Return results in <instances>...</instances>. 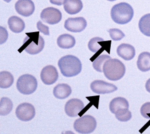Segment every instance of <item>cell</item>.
<instances>
[{"mask_svg": "<svg viewBox=\"0 0 150 134\" xmlns=\"http://www.w3.org/2000/svg\"><path fill=\"white\" fill-rule=\"evenodd\" d=\"M16 115L22 121H29L35 117V108L30 103H23L18 106L16 110Z\"/></svg>", "mask_w": 150, "mask_h": 134, "instance_id": "cell-7", "label": "cell"}, {"mask_svg": "<svg viewBox=\"0 0 150 134\" xmlns=\"http://www.w3.org/2000/svg\"><path fill=\"white\" fill-rule=\"evenodd\" d=\"M40 17L41 20L49 25H55L62 19V14L59 10L54 7H48L42 11Z\"/></svg>", "mask_w": 150, "mask_h": 134, "instance_id": "cell-8", "label": "cell"}, {"mask_svg": "<svg viewBox=\"0 0 150 134\" xmlns=\"http://www.w3.org/2000/svg\"><path fill=\"white\" fill-rule=\"evenodd\" d=\"M84 107V105L82 101L79 99L74 98L67 101L64 107V111L67 116L74 117L78 116Z\"/></svg>", "mask_w": 150, "mask_h": 134, "instance_id": "cell-14", "label": "cell"}, {"mask_svg": "<svg viewBox=\"0 0 150 134\" xmlns=\"http://www.w3.org/2000/svg\"><path fill=\"white\" fill-rule=\"evenodd\" d=\"M134 11L132 6L127 3H120L114 5L111 10L112 20L119 25H125L132 21Z\"/></svg>", "mask_w": 150, "mask_h": 134, "instance_id": "cell-3", "label": "cell"}, {"mask_svg": "<svg viewBox=\"0 0 150 134\" xmlns=\"http://www.w3.org/2000/svg\"><path fill=\"white\" fill-rule=\"evenodd\" d=\"M13 108V103L8 98H1L0 101V114L2 116L8 115L11 112Z\"/></svg>", "mask_w": 150, "mask_h": 134, "instance_id": "cell-24", "label": "cell"}, {"mask_svg": "<svg viewBox=\"0 0 150 134\" xmlns=\"http://www.w3.org/2000/svg\"><path fill=\"white\" fill-rule=\"evenodd\" d=\"M53 94L57 99L64 100L69 97L71 94V89L70 86L66 83L58 84L54 88Z\"/></svg>", "mask_w": 150, "mask_h": 134, "instance_id": "cell-17", "label": "cell"}, {"mask_svg": "<svg viewBox=\"0 0 150 134\" xmlns=\"http://www.w3.org/2000/svg\"><path fill=\"white\" fill-rule=\"evenodd\" d=\"M58 66L61 74L65 77L76 76L82 70L81 62L74 55H66L61 58L58 62Z\"/></svg>", "mask_w": 150, "mask_h": 134, "instance_id": "cell-1", "label": "cell"}, {"mask_svg": "<svg viewBox=\"0 0 150 134\" xmlns=\"http://www.w3.org/2000/svg\"><path fill=\"white\" fill-rule=\"evenodd\" d=\"M40 33V32L38 31L26 34L27 36L25 38L22 47L19 51L25 50L30 55H36L42 51L45 46V40Z\"/></svg>", "mask_w": 150, "mask_h": 134, "instance_id": "cell-2", "label": "cell"}, {"mask_svg": "<svg viewBox=\"0 0 150 134\" xmlns=\"http://www.w3.org/2000/svg\"><path fill=\"white\" fill-rule=\"evenodd\" d=\"M110 42V41L105 42L103 38L96 37L90 39L88 42V46L90 51L93 52V53H98V54L94 57L96 58L97 57H99L100 54L102 53L104 50H106L110 53V50L108 49H107L108 44H109ZM93 58H90V60H92Z\"/></svg>", "mask_w": 150, "mask_h": 134, "instance_id": "cell-13", "label": "cell"}, {"mask_svg": "<svg viewBox=\"0 0 150 134\" xmlns=\"http://www.w3.org/2000/svg\"><path fill=\"white\" fill-rule=\"evenodd\" d=\"M83 7V5L81 0H65L64 2V11L70 15L78 14Z\"/></svg>", "mask_w": 150, "mask_h": 134, "instance_id": "cell-16", "label": "cell"}, {"mask_svg": "<svg viewBox=\"0 0 150 134\" xmlns=\"http://www.w3.org/2000/svg\"><path fill=\"white\" fill-rule=\"evenodd\" d=\"M13 75L8 71H1L0 73V87L1 89H8L14 83Z\"/></svg>", "mask_w": 150, "mask_h": 134, "instance_id": "cell-22", "label": "cell"}, {"mask_svg": "<svg viewBox=\"0 0 150 134\" xmlns=\"http://www.w3.org/2000/svg\"><path fill=\"white\" fill-rule=\"evenodd\" d=\"M37 28L38 31H40L41 33L45 35H49L50 32H49V28H48V26H46L43 24L41 21H40L38 22L37 23Z\"/></svg>", "mask_w": 150, "mask_h": 134, "instance_id": "cell-29", "label": "cell"}, {"mask_svg": "<svg viewBox=\"0 0 150 134\" xmlns=\"http://www.w3.org/2000/svg\"><path fill=\"white\" fill-rule=\"evenodd\" d=\"M90 88L93 93L99 94L112 93L117 90V87L115 85L103 80L93 81L90 84Z\"/></svg>", "mask_w": 150, "mask_h": 134, "instance_id": "cell-10", "label": "cell"}, {"mask_svg": "<svg viewBox=\"0 0 150 134\" xmlns=\"http://www.w3.org/2000/svg\"><path fill=\"white\" fill-rule=\"evenodd\" d=\"M97 121L92 116L85 115L75 121L74 128L79 133H90L96 130Z\"/></svg>", "mask_w": 150, "mask_h": 134, "instance_id": "cell-6", "label": "cell"}, {"mask_svg": "<svg viewBox=\"0 0 150 134\" xmlns=\"http://www.w3.org/2000/svg\"><path fill=\"white\" fill-rule=\"evenodd\" d=\"M16 87L20 93L25 95H29L34 93L37 89V79L31 74H23L18 79Z\"/></svg>", "mask_w": 150, "mask_h": 134, "instance_id": "cell-5", "label": "cell"}, {"mask_svg": "<svg viewBox=\"0 0 150 134\" xmlns=\"http://www.w3.org/2000/svg\"><path fill=\"white\" fill-rule=\"evenodd\" d=\"M111 58V57L107 55H100L99 57L96 58L93 61V67L94 69L99 73L103 72V66L105 62Z\"/></svg>", "mask_w": 150, "mask_h": 134, "instance_id": "cell-25", "label": "cell"}, {"mask_svg": "<svg viewBox=\"0 0 150 134\" xmlns=\"http://www.w3.org/2000/svg\"><path fill=\"white\" fill-rule=\"evenodd\" d=\"M3 1H5V2H6V3H9L10 1H11V0H3Z\"/></svg>", "mask_w": 150, "mask_h": 134, "instance_id": "cell-33", "label": "cell"}, {"mask_svg": "<svg viewBox=\"0 0 150 134\" xmlns=\"http://www.w3.org/2000/svg\"><path fill=\"white\" fill-rule=\"evenodd\" d=\"M107 1H116V0H107Z\"/></svg>", "mask_w": 150, "mask_h": 134, "instance_id": "cell-34", "label": "cell"}, {"mask_svg": "<svg viewBox=\"0 0 150 134\" xmlns=\"http://www.w3.org/2000/svg\"><path fill=\"white\" fill-rule=\"evenodd\" d=\"M87 22L83 18H68L64 21V28L68 31L78 33L83 32L86 28Z\"/></svg>", "mask_w": 150, "mask_h": 134, "instance_id": "cell-9", "label": "cell"}, {"mask_svg": "<svg viewBox=\"0 0 150 134\" xmlns=\"http://www.w3.org/2000/svg\"><path fill=\"white\" fill-rule=\"evenodd\" d=\"M109 32L110 37L114 41H119L125 37V34L117 28H111L108 31Z\"/></svg>", "mask_w": 150, "mask_h": 134, "instance_id": "cell-27", "label": "cell"}, {"mask_svg": "<svg viewBox=\"0 0 150 134\" xmlns=\"http://www.w3.org/2000/svg\"><path fill=\"white\" fill-rule=\"evenodd\" d=\"M58 46L62 49H70L76 44V39L70 34H63L59 36L57 40Z\"/></svg>", "mask_w": 150, "mask_h": 134, "instance_id": "cell-19", "label": "cell"}, {"mask_svg": "<svg viewBox=\"0 0 150 134\" xmlns=\"http://www.w3.org/2000/svg\"><path fill=\"white\" fill-rule=\"evenodd\" d=\"M115 114L116 118L122 122L128 121L129 120L131 119L132 117L131 112L128 110V109H126V108L117 110Z\"/></svg>", "mask_w": 150, "mask_h": 134, "instance_id": "cell-26", "label": "cell"}, {"mask_svg": "<svg viewBox=\"0 0 150 134\" xmlns=\"http://www.w3.org/2000/svg\"><path fill=\"white\" fill-rule=\"evenodd\" d=\"M146 89L150 93V78L147 80L146 83Z\"/></svg>", "mask_w": 150, "mask_h": 134, "instance_id": "cell-32", "label": "cell"}, {"mask_svg": "<svg viewBox=\"0 0 150 134\" xmlns=\"http://www.w3.org/2000/svg\"><path fill=\"white\" fill-rule=\"evenodd\" d=\"M8 27L14 33H21L25 30V24L23 19L17 16H12L8 20Z\"/></svg>", "mask_w": 150, "mask_h": 134, "instance_id": "cell-18", "label": "cell"}, {"mask_svg": "<svg viewBox=\"0 0 150 134\" xmlns=\"http://www.w3.org/2000/svg\"><path fill=\"white\" fill-rule=\"evenodd\" d=\"M141 114L142 117L144 118L149 119V114H150V102L145 103L142 105L141 108Z\"/></svg>", "mask_w": 150, "mask_h": 134, "instance_id": "cell-28", "label": "cell"}, {"mask_svg": "<svg viewBox=\"0 0 150 134\" xmlns=\"http://www.w3.org/2000/svg\"><path fill=\"white\" fill-rule=\"evenodd\" d=\"M15 9L19 15L28 17L34 12L35 5L32 0H18L15 4Z\"/></svg>", "mask_w": 150, "mask_h": 134, "instance_id": "cell-12", "label": "cell"}, {"mask_svg": "<svg viewBox=\"0 0 150 134\" xmlns=\"http://www.w3.org/2000/svg\"><path fill=\"white\" fill-rule=\"evenodd\" d=\"M139 28L141 33L150 37V14L143 15L139 22Z\"/></svg>", "mask_w": 150, "mask_h": 134, "instance_id": "cell-23", "label": "cell"}, {"mask_svg": "<svg viewBox=\"0 0 150 134\" xmlns=\"http://www.w3.org/2000/svg\"><path fill=\"white\" fill-rule=\"evenodd\" d=\"M103 70L104 76L111 81L120 80L126 73L125 64L116 58H110L107 60L104 64Z\"/></svg>", "mask_w": 150, "mask_h": 134, "instance_id": "cell-4", "label": "cell"}, {"mask_svg": "<svg viewBox=\"0 0 150 134\" xmlns=\"http://www.w3.org/2000/svg\"><path fill=\"white\" fill-rule=\"evenodd\" d=\"M41 79L45 85H52L58 79L59 74L57 69L54 66H47L45 67L41 72Z\"/></svg>", "mask_w": 150, "mask_h": 134, "instance_id": "cell-11", "label": "cell"}, {"mask_svg": "<svg viewBox=\"0 0 150 134\" xmlns=\"http://www.w3.org/2000/svg\"><path fill=\"white\" fill-rule=\"evenodd\" d=\"M117 53L124 60H131L135 56V50L132 45L121 44L117 49Z\"/></svg>", "mask_w": 150, "mask_h": 134, "instance_id": "cell-15", "label": "cell"}, {"mask_svg": "<svg viewBox=\"0 0 150 134\" xmlns=\"http://www.w3.org/2000/svg\"><path fill=\"white\" fill-rule=\"evenodd\" d=\"M137 66L142 72H147L150 70V53L149 52H142L139 55Z\"/></svg>", "mask_w": 150, "mask_h": 134, "instance_id": "cell-20", "label": "cell"}, {"mask_svg": "<svg viewBox=\"0 0 150 134\" xmlns=\"http://www.w3.org/2000/svg\"><path fill=\"white\" fill-rule=\"evenodd\" d=\"M1 44H3L8 39V32L6 28L1 27Z\"/></svg>", "mask_w": 150, "mask_h": 134, "instance_id": "cell-30", "label": "cell"}, {"mask_svg": "<svg viewBox=\"0 0 150 134\" xmlns=\"http://www.w3.org/2000/svg\"><path fill=\"white\" fill-rule=\"evenodd\" d=\"M128 109L129 103L127 100L122 97L115 98L113 99L110 103V110L112 114H115V112L120 109Z\"/></svg>", "mask_w": 150, "mask_h": 134, "instance_id": "cell-21", "label": "cell"}, {"mask_svg": "<svg viewBox=\"0 0 150 134\" xmlns=\"http://www.w3.org/2000/svg\"><path fill=\"white\" fill-rule=\"evenodd\" d=\"M65 0H50V2L53 5H55L57 6H61L64 4Z\"/></svg>", "mask_w": 150, "mask_h": 134, "instance_id": "cell-31", "label": "cell"}]
</instances>
